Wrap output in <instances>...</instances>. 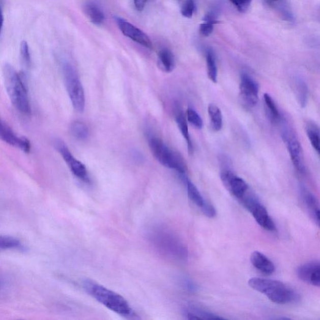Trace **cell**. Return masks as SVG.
I'll list each match as a JSON object with an SVG mask.
<instances>
[{"label": "cell", "instance_id": "8992f818", "mask_svg": "<svg viewBox=\"0 0 320 320\" xmlns=\"http://www.w3.org/2000/svg\"><path fill=\"white\" fill-rule=\"evenodd\" d=\"M239 201L251 213L256 222L263 228L271 231L275 230V223L270 218L267 210L253 193L248 190Z\"/></svg>", "mask_w": 320, "mask_h": 320}, {"label": "cell", "instance_id": "277c9868", "mask_svg": "<svg viewBox=\"0 0 320 320\" xmlns=\"http://www.w3.org/2000/svg\"><path fill=\"white\" fill-rule=\"evenodd\" d=\"M149 144L153 157L161 165L166 168L174 169L180 174L186 173L187 166L179 153L169 149L161 139L155 136L149 138Z\"/></svg>", "mask_w": 320, "mask_h": 320}, {"label": "cell", "instance_id": "9c48e42d", "mask_svg": "<svg viewBox=\"0 0 320 320\" xmlns=\"http://www.w3.org/2000/svg\"><path fill=\"white\" fill-rule=\"evenodd\" d=\"M258 83L247 74L241 76L240 97L242 102L248 107L253 108L258 102Z\"/></svg>", "mask_w": 320, "mask_h": 320}, {"label": "cell", "instance_id": "d4e9b609", "mask_svg": "<svg viewBox=\"0 0 320 320\" xmlns=\"http://www.w3.org/2000/svg\"><path fill=\"white\" fill-rule=\"evenodd\" d=\"M204 23L199 26V33L203 37H209L212 34L215 24L220 23L216 20L214 13H209L203 18Z\"/></svg>", "mask_w": 320, "mask_h": 320}, {"label": "cell", "instance_id": "f546056e", "mask_svg": "<svg viewBox=\"0 0 320 320\" xmlns=\"http://www.w3.org/2000/svg\"><path fill=\"white\" fill-rule=\"evenodd\" d=\"M20 52L22 60L24 64L26 66H29L31 63V56L29 50L28 44L26 41H23L21 43Z\"/></svg>", "mask_w": 320, "mask_h": 320}, {"label": "cell", "instance_id": "8fae6325", "mask_svg": "<svg viewBox=\"0 0 320 320\" xmlns=\"http://www.w3.org/2000/svg\"><path fill=\"white\" fill-rule=\"evenodd\" d=\"M221 179L226 189L237 199L242 198L249 190L247 183L229 169L221 171Z\"/></svg>", "mask_w": 320, "mask_h": 320}, {"label": "cell", "instance_id": "ba28073f", "mask_svg": "<svg viewBox=\"0 0 320 320\" xmlns=\"http://www.w3.org/2000/svg\"><path fill=\"white\" fill-rule=\"evenodd\" d=\"M55 147L66 163L69 166L72 173L81 181L86 183H89V172L87 171L85 165L74 157L66 146L65 142L62 141L61 139H57L55 141Z\"/></svg>", "mask_w": 320, "mask_h": 320}, {"label": "cell", "instance_id": "44dd1931", "mask_svg": "<svg viewBox=\"0 0 320 320\" xmlns=\"http://www.w3.org/2000/svg\"><path fill=\"white\" fill-rule=\"evenodd\" d=\"M212 129L219 131L222 128L223 117L220 108L217 106L210 104L208 108Z\"/></svg>", "mask_w": 320, "mask_h": 320}, {"label": "cell", "instance_id": "6da1fadb", "mask_svg": "<svg viewBox=\"0 0 320 320\" xmlns=\"http://www.w3.org/2000/svg\"><path fill=\"white\" fill-rule=\"evenodd\" d=\"M82 286L88 294L109 310L124 317L132 316L133 310L121 295L90 280H84Z\"/></svg>", "mask_w": 320, "mask_h": 320}, {"label": "cell", "instance_id": "cb8c5ba5", "mask_svg": "<svg viewBox=\"0 0 320 320\" xmlns=\"http://www.w3.org/2000/svg\"><path fill=\"white\" fill-rule=\"evenodd\" d=\"M295 90L298 102L302 108H305L308 99V89L305 81L302 79L295 80Z\"/></svg>", "mask_w": 320, "mask_h": 320}, {"label": "cell", "instance_id": "4fadbf2b", "mask_svg": "<svg viewBox=\"0 0 320 320\" xmlns=\"http://www.w3.org/2000/svg\"><path fill=\"white\" fill-rule=\"evenodd\" d=\"M250 261L253 267L265 275H271L274 273L275 265L267 257L258 251L251 253Z\"/></svg>", "mask_w": 320, "mask_h": 320}, {"label": "cell", "instance_id": "30bf717a", "mask_svg": "<svg viewBox=\"0 0 320 320\" xmlns=\"http://www.w3.org/2000/svg\"><path fill=\"white\" fill-rule=\"evenodd\" d=\"M118 27L125 36L130 38L139 45L144 46L147 48L152 49L153 45L151 40L144 34L143 31L137 27L133 25L125 19L119 16L114 17Z\"/></svg>", "mask_w": 320, "mask_h": 320}, {"label": "cell", "instance_id": "1f68e13d", "mask_svg": "<svg viewBox=\"0 0 320 320\" xmlns=\"http://www.w3.org/2000/svg\"><path fill=\"white\" fill-rule=\"evenodd\" d=\"M309 284H313V286L320 288V266L314 273Z\"/></svg>", "mask_w": 320, "mask_h": 320}, {"label": "cell", "instance_id": "83f0119b", "mask_svg": "<svg viewBox=\"0 0 320 320\" xmlns=\"http://www.w3.org/2000/svg\"><path fill=\"white\" fill-rule=\"evenodd\" d=\"M187 118L188 121L194 127L201 129L203 126V120L201 119L200 116L194 109L188 108L187 111Z\"/></svg>", "mask_w": 320, "mask_h": 320}, {"label": "cell", "instance_id": "5b68a950", "mask_svg": "<svg viewBox=\"0 0 320 320\" xmlns=\"http://www.w3.org/2000/svg\"><path fill=\"white\" fill-rule=\"evenodd\" d=\"M62 70L66 89L73 108L78 112L83 111L85 105V96L77 72L75 67L68 62H64Z\"/></svg>", "mask_w": 320, "mask_h": 320}, {"label": "cell", "instance_id": "484cf974", "mask_svg": "<svg viewBox=\"0 0 320 320\" xmlns=\"http://www.w3.org/2000/svg\"><path fill=\"white\" fill-rule=\"evenodd\" d=\"M0 248L1 250H24L23 244L16 238L7 236L0 237Z\"/></svg>", "mask_w": 320, "mask_h": 320}, {"label": "cell", "instance_id": "f1b7e54d", "mask_svg": "<svg viewBox=\"0 0 320 320\" xmlns=\"http://www.w3.org/2000/svg\"><path fill=\"white\" fill-rule=\"evenodd\" d=\"M195 9V1L194 0H186L182 7V15L185 18H190L192 17Z\"/></svg>", "mask_w": 320, "mask_h": 320}, {"label": "cell", "instance_id": "5bb4252c", "mask_svg": "<svg viewBox=\"0 0 320 320\" xmlns=\"http://www.w3.org/2000/svg\"><path fill=\"white\" fill-rule=\"evenodd\" d=\"M83 10L87 17L96 25H100L105 21V14L102 8L97 2L92 0L86 2Z\"/></svg>", "mask_w": 320, "mask_h": 320}, {"label": "cell", "instance_id": "4316f807", "mask_svg": "<svg viewBox=\"0 0 320 320\" xmlns=\"http://www.w3.org/2000/svg\"><path fill=\"white\" fill-rule=\"evenodd\" d=\"M302 193L303 199H304L306 205L309 209L314 213L316 210L319 209L318 201H317L315 197L310 191L306 190L305 188L302 190Z\"/></svg>", "mask_w": 320, "mask_h": 320}, {"label": "cell", "instance_id": "4dcf8cb0", "mask_svg": "<svg viewBox=\"0 0 320 320\" xmlns=\"http://www.w3.org/2000/svg\"><path fill=\"white\" fill-rule=\"evenodd\" d=\"M240 13H245L250 7L252 0H229Z\"/></svg>", "mask_w": 320, "mask_h": 320}, {"label": "cell", "instance_id": "d6a6232c", "mask_svg": "<svg viewBox=\"0 0 320 320\" xmlns=\"http://www.w3.org/2000/svg\"><path fill=\"white\" fill-rule=\"evenodd\" d=\"M147 2V0H133L136 9L139 11V12H141V11L144 10Z\"/></svg>", "mask_w": 320, "mask_h": 320}, {"label": "cell", "instance_id": "ffe728a7", "mask_svg": "<svg viewBox=\"0 0 320 320\" xmlns=\"http://www.w3.org/2000/svg\"><path fill=\"white\" fill-rule=\"evenodd\" d=\"M320 266V262L312 261L302 265L297 270L298 277L303 282L310 283L311 277Z\"/></svg>", "mask_w": 320, "mask_h": 320}, {"label": "cell", "instance_id": "7402d4cb", "mask_svg": "<svg viewBox=\"0 0 320 320\" xmlns=\"http://www.w3.org/2000/svg\"><path fill=\"white\" fill-rule=\"evenodd\" d=\"M70 130L73 137L79 140H84L89 136V127L84 123L78 121V120L72 123Z\"/></svg>", "mask_w": 320, "mask_h": 320}, {"label": "cell", "instance_id": "7a4b0ae2", "mask_svg": "<svg viewBox=\"0 0 320 320\" xmlns=\"http://www.w3.org/2000/svg\"><path fill=\"white\" fill-rule=\"evenodd\" d=\"M5 85L11 102L18 110L24 114L31 112L28 89L23 75L18 73L10 65L4 68Z\"/></svg>", "mask_w": 320, "mask_h": 320}, {"label": "cell", "instance_id": "52a82bcc", "mask_svg": "<svg viewBox=\"0 0 320 320\" xmlns=\"http://www.w3.org/2000/svg\"><path fill=\"white\" fill-rule=\"evenodd\" d=\"M283 128L281 130V137L285 142L287 149L293 165L298 172L303 174L305 171V160L302 146L294 131L289 129V126L283 120Z\"/></svg>", "mask_w": 320, "mask_h": 320}, {"label": "cell", "instance_id": "e0dca14e", "mask_svg": "<svg viewBox=\"0 0 320 320\" xmlns=\"http://www.w3.org/2000/svg\"><path fill=\"white\" fill-rule=\"evenodd\" d=\"M264 99L265 111H266L267 115L269 118L270 121L272 124H280L281 117L274 100L268 94H264Z\"/></svg>", "mask_w": 320, "mask_h": 320}, {"label": "cell", "instance_id": "e575fe53", "mask_svg": "<svg viewBox=\"0 0 320 320\" xmlns=\"http://www.w3.org/2000/svg\"><path fill=\"white\" fill-rule=\"evenodd\" d=\"M265 1H266L267 4H269V5H271V6H272V5H273V4H274L275 2L278 1V0H265Z\"/></svg>", "mask_w": 320, "mask_h": 320}, {"label": "cell", "instance_id": "ac0fdd59", "mask_svg": "<svg viewBox=\"0 0 320 320\" xmlns=\"http://www.w3.org/2000/svg\"><path fill=\"white\" fill-rule=\"evenodd\" d=\"M306 131L311 146L315 150L320 158V128L313 122H309L306 126Z\"/></svg>", "mask_w": 320, "mask_h": 320}, {"label": "cell", "instance_id": "9a60e30c", "mask_svg": "<svg viewBox=\"0 0 320 320\" xmlns=\"http://www.w3.org/2000/svg\"><path fill=\"white\" fill-rule=\"evenodd\" d=\"M157 64L158 68L165 73H170L175 67V60L173 53L167 48L158 52Z\"/></svg>", "mask_w": 320, "mask_h": 320}, {"label": "cell", "instance_id": "3957f363", "mask_svg": "<svg viewBox=\"0 0 320 320\" xmlns=\"http://www.w3.org/2000/svg\"><path fill=\"white\" fill-rule=\"evenodd\" d=\"M248 284L251 288L265 295L277 304H288L297 299L295 292L280 281L255 277L249 280Z\"/></svg>", "mask_w": 320, "mask_h": 320}, {"label": "cell", "instance_id": "2e32d148", "mask_svg": "<svg viewBox=\"0 0 320 320\" xmlns=\"http://www.w3.org/2000/svg\"><path fill=\"white\" fill-rule=\"evenodd\" d=\"M174 119L179 127L180 132L182 134L183 137L187 142L188 151L190 153H193V147L192 142H191L189 130H188L187 119L182 109H176L174 111Z\"/></svg>", "mask_w": 320, "mask_h": 320}, {"label": "cell", "instance_id": "d6986e66", "mask_svg": "<svg viewBox=\"0 0 320 320\" xmlns=\"http://www.w3.org/2000/svg\"><path fill=\"white\" fill-rule=\"evenodd\" d=\"M184 180L187 185L188 197L196 206L200 208L201 210H203L209 203L205 201L199 190L197 189L196 186L190 180H188L187 178H185Z\"/></svg>", "mask_w": 320, "mask_h": 320}, {"label": "cell", "instance_id": "7c38bea8", "mask_svg": "<svg viewBox=\"0 0 320 320\" xmlns=\"http://www.w3.org/2000/svg\"><path fill=\"white\" fill-rule=\"evenodd\" d=\"M0 137L5 143L17 148L24 153H29L31 149L28 139L16 135L10 126L2 120L0 122Z\"/></svg>", "mask_w": 320, "mask_h": 320}, {"label": "cell", "instance_id": "836d02e7", "mask_svg": "<svg viewBox=\"0 0 320 320\" xmlns=\"http://www.w3.org/2000/svg\"><path fill=\"white\" fill-rule=\"evenodd\" d=\"M313 215L317 225H318L320 228V210H316V211L313 213Z\"/></svg>", "mask_w": 320, "mask_h": 320}, {"label": "cell", "instance_id": "603a6c76", "mask_svg": "<svg viewBox=\"0 0 320 320\" xmlns=\"http://www.w3.org/2000/svg\"><path fill=\"white\" fill-rule=\"evenodd\" d=\"M208 76L213 83L217 82V67L214 53L211 49H208L206 53Z\"/></svg>", "mask_w": 320, "mask_h": 320}]
</instances>
